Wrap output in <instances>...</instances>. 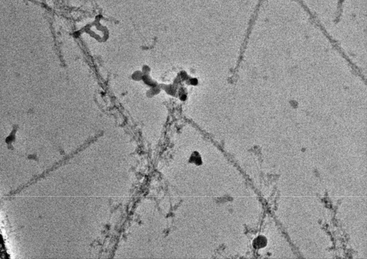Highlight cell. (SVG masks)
<instances>
[{
    "instance_id": "1",
    "label": "cell",
    "mask_w": 367,
    "mask_h": 259,
    "mask_svg": "<svg viewBox=\"0 0 367 259\" xmlns=\"http://www.w3.org/2000/svg\"><path fill=\"white\" fill-rule=\"evenodd\" d=\"M267 244V240L263 236H259L255 239L254 244L255 247L257 248H261L265 246Z\"/></svg>"
}]
</instances>
